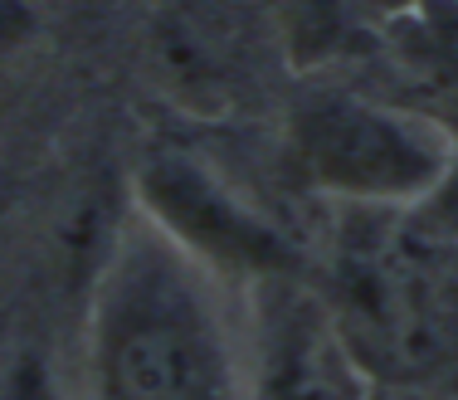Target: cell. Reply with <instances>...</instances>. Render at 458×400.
<instances>
[{"mask_svg":"<svg viewBox=\"0 0 458 400\" xmlns=\"http://www.w3.org/2000/svg\"><path fill=\"white\" fill-rule=\"evenodd\" d=\"M89 362L98 400H249L225 278L141 215L93 274Z\"/></svg>","mask_w":458,"mask_h":400,"instance_id":"6da1fadb","label":"cell"},{"mask_svg":"<svg viewBox=\"0 0 458 400\" xmlns=\"http://www.w3.org/2000/svg\"><path fill=\"white\" fill-rule=\"evenodd\" d=\"M288 151L312 191L361 210H414L458 157L449 127L361 93H318L293 113Z\"/></svg>","mask_w":458,"mask_h":400,"instance_id":"7a4b0ae2","label":"cell"},{"mask_svg":"<svg viewBox=\"0 0 458 400\" xmlns=\"http://www.w3.org/2000/svg\"><path fill=\"white\" fill-rule=\"evenodd\" d=\"M137 215L210 274L259 284L302 274V250L234 186L185 151H157L137 171Z\"/></svg>","mask_w":458,"mask_h":400,"instance_id":"3957f363","label":"cell"},{"mask_svg":"<svg viewBox=\"0 0 458 400\" xmlns=\"http://www.w3.org/2000/svg\"><path fill=\"white\" fill-rule=\"evenodd\" d=\"M249 332V400H370V371L352 352L332 302L302 274L259 278Z\"/></svg>","mask_w":458,"mask_h":400,"instance_id":"277c9868","label":"cell"},{"mask_svg":"<svg viewBox=\"0 0 458 400\" xmlns=\"http://www.w3.org/2000/svg\"><path fill=\"white\" fill-rule=\"evenodd\" d=\"M370 376L410 381L449 356V312L429 278L390 250H361L342 264L327 298Z\"/></svg>","mask_w":458,"mask_h":400,"instance_id":"5b68a950","label":"cell"},{"mask_svg":"<svg viewBox=\"0 0 458 400\" xmlns=\"http://www.w3.org/2000/svg\"><path fill=\"white\" fill-rule=\"evenodd\" d=\"M268 30L249 20L244 0H171L147 30L151 79L191 113H225L244 98L249 54Z\"/></svg>","mask_w":458,"mask_h":400,"instance_id":"8992f818","label":"cell"},{"mask_svg":"<svg viewBox=\"0 0 458 400\" xmlns=\"http://www.w3.org/2000/svg\"><path fill=\"white\" fill-rule=\"evenodd\" d=\"M268 45H274L293 69H318L352 49L356 35V0H259Z\"/></svg>","mask_w":458,"mask_h":400,"instance_id":"52a82bcc","label":"cell"},{"mask_svg":"<svg viewBox=\"0 0 458 400\" xmlns=\"http://www.w3.org/2000/svg\"><path fill=\"white\" fill-rule=\"evenodd\" d=\"M0 400H64V386L54 376L45 352H20L0 371Z\"/></svg>","mask_w":458,"mask_h":400,"instance_id":"ba28073f","label":"cell"},{"mask_svg":"<svg viewBox=\"0 0 458 400\" xmlns=\"http://www.w3.org/2000/svg\"><path fill=\"white\" fill-rule=\"evenodd\" d=\"M414 220L424 225L429 240H454L458 244V157L449 161V171L439 176V186L414 205Z\"/></svg>","mask_w":458,"mask_h":400,"instance_id":"9c48e42d","label":"cell"},{"mask_svg":"<svg viewBox=\"0 0 458 400\" xmlns=\"http://www.w3.org/2000/svg\"><path fill=\"white\" fill-rule=\"evenodd\" d=\"M39 35V10L35 0H0V59L20 54Z\"/></svg>","mask_w":458,"mask_h":400,"instance_id":"30bf717a","label":"cell"},{"mask_svg":"<svg viewBox=\"0 0 458 400\" xmlns=\"http://www.w3.org/2000/svg\"><path fill=\"white\" fill-rule=\"evenodd\" d=\"M429 5H444V0H356V10H361V15H376V20H410V15H424Z\"/></svg>","mask_w":458,"mask_h":400,"instance_id":"8fae6325","label":"cell"}]
</instances>
